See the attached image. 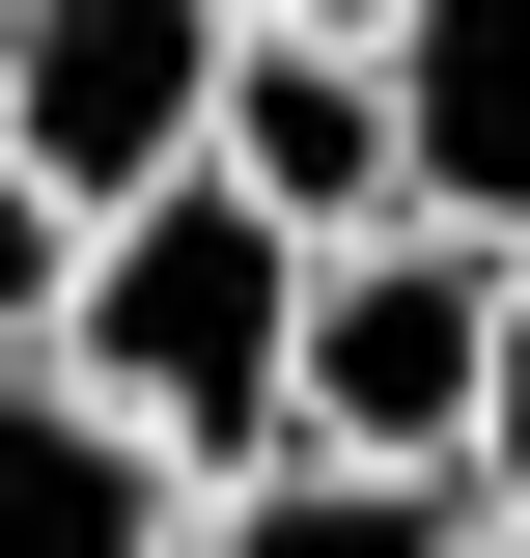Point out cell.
<instances>
[{
  "instance_id": "obj_3",
  "label": "cell",
  "mask_w": 530,
  "mask_h": 558,
  "mask_svg": "<svg viewBox=\"0 0 530 558\" xmlns=\"http://www.w3.org/2000/svg\"><path fill=\"white\" fill-rule=\"evenodd\" d=\"M503 336H530V279L474 252V223L308 252V447H363V475H474V418H503Z\"/></svg>"
},
{
  "instance_id": "obj_8",
  "label": "cell",
  "mask_w": 530,
  "mask_h": 558,
  "mask_svg": "<svg viewBox=\"0 0 530 558\" xmlns=\"http://www.w3.org/2000/svg\"><path fill=\"white\" fill-rule=\"evenodd\" d=\"M57 279H84V223L28 196V168H0V363H57Z\"/></svg>"
},
{
  "instance_id": "obj_6",
  "label": "cell",
  "mask_w": 530,
  "mask_h": 558,
  "mask_svg": "<svg viewBox=\"0 0 530 558\" xmlns=\"http://www.w3.org/2000/svg\"><path fill=\"white\" fill-rule=\"evenodd\" d=\"M0 558H196V502L140 475L57 363H0Z\"/></svg>"
},
{
  "instance_id": "obj_2",
  "label": "cell",
  "mask_w": 530,
  "mask_h": 558,
  "mask_svg": "<svg viewBox=\"0 0 530 558\" xmlns=\"http://www.w3.org/2000/svg\"><path fill=\"white\" fill-rule=\"evenodd\" d=\"M224 0H0V168L57 223H140V196H196L224 168Z\"/></svg>"
},
{
  "instance_id": "obj_7",
  "label": "cell",
  "mask_w": 530,
  "mask_h": 558,
  "mask_svg": "<svg viewBox=\"0 0 530 558\" xmlns=\"http://www.w3.org/2000/svg\"><path fill=\"white\" fill-rule=\"evenodd\" d=\"M196 558H503L474 475H363V447H279L252 502H196Z\"/></svg>"
},
{
  "instance_id": "obj_9",
  "label": "cell",
  "mask_w": 530,
  "mask_h": 558,
  "mask_svg": "<svg viewBox=\"0 0 530 558\" xmlns=\"http://www.w3.org/2000/svg\"><path fill=\"white\" fill-rule=\"evenodd\" d=\"M474 531L530 558V336H503V418H474Z\"/></svg>"
},
{
  "instance_id": "obj_10",
  "label": "cell",
  "mask_w": 530,
  "mask_h": 558,
  "mask_svg": "<svg viewBox=\"0 0 530 558\" xmlns=\"http://www.w3.org/2000/svg\"><path fill=\"white\" fill-rule=\"evenodd\" d=\"M224 28H279V0H224Z\"/></svg>"
},
{
  "instance_id": "obj_5",
  "label": "cell",
  "mask_w": 530,
  "mask_h": 558,
  "mask_svg": "<svg viewBox=\"0 0 530 558\" xmlns=\"http://www.w3.org/2000/svg\"><path fill=\"white\" fill-rule=\"evenodd\" d=\"M392 112H419V223H474V252L530 279V0H419Z\"/></svg>"
},
{
  "instance_id": "obj_4",
  "label": "cell",
  "mask_w": 530,
  "mask_h": 558,
  "mask_svg": "<svg viewBox=\"0 0 530 558\" xmlns=\"http://www.w3.org/2000/svg\"><path fill=\"white\" fill-rule=\"evenodd\" d=\"M224 196L308 223V252H392V223H419V112H392V57L252 28V57H224Z\"/></svg>"
},
{
  "instance_id": "obj_1",
  "label": "cell",
  "mask_w": 530,
  "mask_h": 558,
  "mask_svg": "<svg viewBox=\"0 0 530 558\" xmlns=\"http://www.w3.org/2000/svg\"><path fill=\"white\" fill-rule=\"evenodd\" d=\"M57 391L112 418L168 502H252L279 447H308V223H252L224 168H196V196H140V223H84Z\"/></svg>"
}]
</instances>
